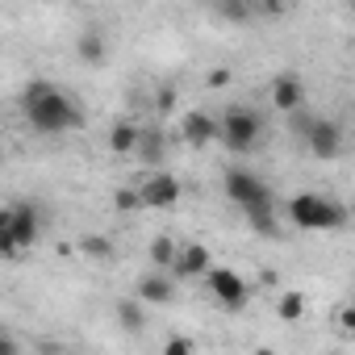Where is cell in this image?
Masks as SVG:
<instances>
[{"label": "cell", "mask_w": 355, "mask_h": 355, "mask_svg": "<svg viewBox=\"0 0 355 355\" xmlns=\"http://www.w3.org/2000/svg\"><path fill=\"white\" fill-rule=\"evenodd\" d=\"M21 109H26V121L34 134H46V138H59V134H71L84 125V109L51 80H34L26 84L21 92Z\"/></svg>", "instance_id": "1"}, {"label": "cell", "mask_w": 355, "mask_h": 355, "mask_svg": "<svg viewBox=\"0 0 355 355\" xmlns=\"http://www.w3.org/2000/svg\"><path fill=\"white\" fill-rule=\"evenodd\" d=\"M134 155H138L142 163H159V159H163V134H159V130H155V134H142V130H138Z\"/></svg>", "instance_id": "17"}, {"label": "cell", "mask_w": 355, "mask_h": 355, "mask_svg": "<svg viewBox=\"0 0 355 355\" xmlns=\"http://www.w3.org/2000/svg\"><path fill=\"white\" fill-rule=\"evenodd\" d=\"M288 226L297 230H343L347 226V205L322 193H297L288 201Z\"/></svg>", "instance_id": "2"}, {"label": "cell", "mask_w": 355, "mask_h": 355, "mask_svg": "<svg viewBox=\"0 0 355 355\" xmlns=\"http://www.w3.org/2000/svg\"><path fill=\"white\" fill-rule=\"evenodd\" d=\"M9 234H13V243H17L21 251H30V247L38 243V234H42V218H38V209H34L30 201H21V205L9 209Z\"/></svg>", "instance_id": "8"}, {"label": "cell", "mask_w": 355, "mask_h": 355, "mask_svg": "<svg viewBox=\"0 0 355 355\" xmlns=\"http://www.w3.org/2000/svg\"><path fill=\"white\" fill-rule=\"evenodd\" d=\"M276 313H280L284 322H301V318H305V297H301L297 288H288V293L280 297V305H276Z\"/></svg>", "instance_id": "19"}, {"label": "cell", "mask_w": 355, "mask_h": 355, "mask_svg": "<svg viewBox=\"0 0 355 355\" xmlns=\"http://www.w3.org/2000/svg\"><path fill=\"white\" fill-rule=\"evenodd\" d=\"M205 284H209V297L222 305V309H243L251 301V284L234 272V268H205Z\"/></svg>", "instance_id": "4"}, {"label": "cell", "mask_w": 355, "mask_h": 355, "mask_svg": "<svg viewBox=\"0 0 355 355\" xmlns=\"http://www.w3.org/2000/svg\"><path fill=\"white\" fill-rule=\"evenodd\" d=\"M180 134H184L189 146H209L218 138V117H209L205 109H189L180 117Z\"/></svg>", "instance_id": "10"}, {"label": "cell", "mask_w": 355, "mask_h": 355, "mask_svg": "<svg viewBox=\"0 0 355 355\" xmlns=\"http://www.w3.org/2000/svg\"><path fill=\"white\" fill-rule=\"evenodd\" d=\"M171 105H175V92H171V88H163V92H159V109H171Z\"/></svg>", "instance_id": "28"}, {"label": "cell", "mask_w": 355, "mask_h": 355, "mask_svg": "<svg viewBox=\"0 0 355 355\" xmlns=\"http://www.w3.org/2000/svg\"><path fill=\"white\" fill-rule=\"evenodd\" d=\"M218 138L230 146V150H251L259 138H263V117L247 105H230L222 117H218Z\"/></svg>", "instance_id": "3"}, {"label": "cell", "mask_w": 355, "mask_h": 355, "mask_svg": "<svg viewBox=\"0 0 355 355\" xmlns=\"http://www.w3.org/2000/svg\"><path fill=\"white\" fill-rule=\"evenodd\" d=\"M76 55H80V63H88V67H101V63H105V38H101L96 30L80 34V42H76Z\"/></svg>", "instance_id": "15"}, {"label": "cell", "mask_w": 355, "mask_h": 355, "mask_svg": "<svg viewBox=\"0 0 355 355\" xmlns=\"http://www.w3.org/2000/svg\"><path fill=\"white\" fill-rule=\"evenodd\" d=\"M205 84H209V88H226V84H230V67H214Z\"/></svg>", "instance_id": "25"}, {"label": "cell", "mask_w": 355, "mask_h": 355, "mask_svg": "<svg viewBox=\"0 0 355 355\" xmlns=\"http://www.w3.org/2000/svg\"><path fill=\"white\" fill-rule=\"evenodd\" d=\"M21 347H17V338H5V334H0V355H17Z\"/></svg>", "instance_id": "27"}, {"label": "cell", "mask_w": 355, "mask_h": 355, "mask_svg": "<svg viewBox=\"0 0 355 355\" xmlns=\"http://www.w3.org/2000/svg\"><path fill=\"white\" fill-rule=\"evenodd\" d=\"M134 146H138V125H134V121H113V130H109V150H113V155H134Z\"/></svg>", "instance_id": "13"}, {"label": "cell", "mask_w": 355, "mask_h": 355, "mask_svg": "<svg viewBox=\"0 0 355 355\" xmlns=\"http://www.w3.org/2000/svg\"><path fill=\"white\" fill-rule=\"evenodd\" d=\"M209 268V247L205 243H184V247H175V259H171V272L180 276V280H193V276H205Z\"/></svg>", "instance_id": "9"}, {"label": "cell", "mask_w": 355, "mask_h": 355, "mask_svg": "<svg viewBox=\"0 0 355 355\" xmlns=\"http://www.w3.org/2000/svg\"><path fill=\"white\" fill-rule=\"evenodd\" d=\"M0 226H9V209L5 205H0Z\"/></svg>", "instance_id": "30"}, {"label": "cell", "mask_w": 355, "mask_h": 355, "mask_svg": "<svg viewBox=\"0 0 355 355\" xmlns=\"http://www.w3.org/2000/svg\"><path fill=\"white\" fill-rule=\"evenodd\" d=\"M243 214H247L251 230H259V234H276V205H272V197H268V201H255V205H247Z\"/></svg>", "instance_id": "14"}, {"label": "cell", "mask_w": 355, "mask_h": 355, "mask_svg": "<svg viewBox=\"0 0 355 355\" xmlns=\"http://www.w3.org/2000/svg\"><path fill=\"white\" fill-rule=\"evenodd\" d=\"M251 9H255V0H218V13L226 17V21H251Z\"/></svg>", "instance_id": "20"}, {"label": "cell", "mask_w": 355, "mask_h": 355, "mask_svg": "<svg viewBox=\"0 0 355 355\" xmlns=\"http://www.w3.org/2000/svg\"><path fill=\"white\" fill-rule=\"evenodd\" d=\"M17 255H21V247L13 243L9 226H0V259H17Z\"/></svg>", "instance_id": "23"}, {"label": "cell", "mask_w": 355, "mask_h": 355, "mask_svg": "<svg viewBox=\"0 0 355 355\" xmlns=\"http://www.w3.org/2000/svg\"><path fill=\"white\" fill-rule=\"evenodd\" d=\"M305 146H309V155L313 159H338L343 155V125L338 121H330V117H309L305 121Z\"/></svg>", "instance_id": "5"}, {"label": "cell", "mask_w": 355, "mask_h": 355, "mask_svg": "<svg viewBox=\"0 0 355 355\" xmlns=\"http://www.w3.org/2000/svg\"><path fill=\"white\" fill-rule=\"evenodd\" d=\"M113 209H117V214H134V209H142L138 189H121V193H113Z\"/></svg>", "instance_id": "22"}, {"label": "cell", "mask_w": 355, "mask_h": 355, "mask_svg": "<svg viewBox=\"0 0 355 355\" xmlns=\"http://www.w3.org/2000/svg\"><path fill=\"white\" fill-rule=\"evenodd\" d=\"M80 251H84L88 259H96V263H109V259H113V243H109L105 234H84V239H80Z\"/></svg>", "instance_id": "18"}, {"label": "cell", "mask_w": 355, "mask_h": 355, "mask_svg": "<svg viewBox=\"0 0 355 355\" xmlns=\"http://www.w3.org/2000/svg\"><path fill=\"white\" fill-rule=\"evenodd\" d=\"M222 189H226V197H230L239 209H247V205H255V201H268V197H272L268 180H259V175H255V171H247V167H230V171L222 175Z\"/></svg>", "instance_id": "6"}, {"label": "cell", "mask_w": 355, "mask_h": 355, "mask_svg": "<svg viewBox=\"0 0 355 355\" xmlns=\"http://www.w3.org/2000/svg\"><path fill=\"white\" fill-rule=\"evenodd\" d=\"M272 105H276L280 113H297V109L305 105L301 80H297V76H276V80H272Z\"/></svg>", "instance_id": "11"}, {"label": "cell", "mask_w": 355, "mask_h": 355, "mask_svg": "<svg viewBox=\"0 0 355 355\" xmlns=\"http://www.w3.org/2000/svg\"><path fill=\"white\" fill-rule=\"evenodd\" d=\"M117 318H121V326H125V330H134V334H138V330H142V322H146V318H142V301H138V297H134V301H121V305H117Z\"/></svg>", "instance_id": "21"}, {"label": "cell", "mask_w": 355, "mask_h": 355, "mask_svg": "<svg viewBox=\"0 0 355 355\" xmlns=\"http://www.w3.org/2000/svg\"><path fill=\"white\" fill-rule=\"evenodd\" d=\"M0 163H5V146H0Z\"/></svg>", "instance_id": "31"}, {"label": "cell", "mask_w": 355, "mask_h": 355, "mask_svg": "<svg viewBox=\"0 0 355 355\" xmlns=\"http://www.w3.org/2000/svg\"><path fill=\"white\" fill-rule=\"evenodd\" d=\"M175 239H167V234H159V239H150V247H146V255H150V263L155 268H171V259H175Z\"/></svg>", "instance_id": "16"}, {"label": "cell", "mask_w": 355, "mask_h": 355, "mask_svg": "<svg viewBox=\"0 0 355 355\" xmlns=\"http://www.w3.org/2000/svg\"><path fill=\"white\" fill-rule=\"evenodd\" d=\"M338 330H343V334H351V330H355V309H351V305H343V309H338Z\"/></svg>", "instance_id": "26"}, {"label": "cell", "mask_w": 355, "mask_h": 355, "mask_svg": "<svg viewBox=\"0 0 355 355\" xmlns=\"http://www.w3.org/2000/svg\"><path fill=\"white\" fill-rule=\"evenodd\" d=\"M134 297H138L142 305H167V301L175 297V288H171V280H167V276H159V272H146V276H138V284H134Z\"/></svg>", "instance_id": "12"}, {"label": "cell", "mask_w": 355, "mask_h": 355, "mask_svg": "<svg viewBox=\"0 0 355 355\" xmlns=\"http://www.w3.org/2000/svg\"><path fill=\"white\" fill-rule=\"evenodd\" d=\"M180 197H184V189H180V180H175L171 171H150L146 180L138 184V201H142V209H171Z\"/></svg>", "instance_id": "7"}, {"label": "cell", "mask_w": 355, "mask_h": 355, "mask_svg": "<svg viewBox=\"0 0 355 355\" xmlns=\"http://www.w3.org/2000/svg\"><path fill=\"white\" fill-rule=\"evenodd\" d=\"M189 351H193V338H184V334H175V338L163 343V355H189Z\"/></svg>", "instance_id": "24"}, {"label": "cell", "mask_w": 355, "mask_h": 355, "mask_svg": "<svg viewBox=\"0 0 355 355\" xmlns=\"http://www.w3.org/2000/svg\"><path fill=\"white\" fill-rule=\"evenodd\" d=\"M259 5H268V9H280V5H288V0H259Z\"/></svg>", "instance_id": "29"}]
</instances>
